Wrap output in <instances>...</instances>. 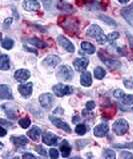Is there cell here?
<instances>
[{"mask_svg": "<svg viewBox=\"0 0 133 159\" xmlns=\"http://www.w3.org/2000/svg\"><path fill=\"white\" fill-rule=\"evenodd\" d=\"M87 35L96 39L99 43H104L107 41V37L104 35V33H103L102 29L98 26V25H95V24L91 25V26L87 29Z\"/></svg>", "mask_w": 133, "mask_h": 159, "instance_id": "1", "label": "cell"}, {"mask_svg": "<svg viewBox=\"0 0 133 159\" xmlns=\"http://www.w3.org/2000/svg\"><path fill=\"white\" fill-rule=\"evenodd\" d=\"M128 122L125 120V119H117V120L113 123L112 128H113V131H114L117 135H123L128 131Z\"/></svg>", "mask_w": 133, "mask_h": 159, "instance_id": "2", "label": "cell"}, {"mask_svg": "<svg viewBox=\"0 0 133 159\" xmlns=\"http://www.w3.org/2000/svg\"><path fill=\"white\" fill-rule=\"evenodd\" d=\"M56 76L58 78L64 80V81H71L73 78L72 69L69 66H67V65H63V66H61L58 69Z\"/></svg>", "mask_w": 133, "mask_h": 159, "instance_id": "3", "label": "cell"}, {"mask_svg": "<svg viewBox=\"0 0 133 159\" xmlns=\"http://www.w3.org/2000/svg\"><path fill=\"white\" fill-rule=\"evenodd\" d=\"M53 92L57 97H64L73 93V89L69 86H65L63 84H58L53 87Z\"/></svg>", "mask_w": 133, "mask_h": 159, "instance_id": "4", "label": "cell"}, {"mask_svg": "<svg viewBox=\"0 0 133 159\" xmlns=\"http://www.w3.org/2000/svg\"><path fill=\"white\" fill-rule=\"evenodd\" d=\"M39 102H40L41 106L44 108H50L52 107V103H53V97L51 96L50 93H43L39 98Z\"/></svg>", "mask_w": 133, "mask_h": 159, "instance_id": "5", "label": "cell"}, {"mask_svg": "<svg viewBox=\"0 0 133 159\" xmlns=\"http://www.w3.org/2000/svg\"><path fill=\"white\" fill-rule=\"evenodd\" d=\"M58 43L59 45L64 48L66 50V51H68L69 53H73L74 52V45H73L69 40L66 39L64 36H59L58 37Z\"/></svg>", "mask_w": 133, "mask_h": 159, "instance_id": "6", "label": "cell"}, {"mask_svg": "<svg viewBox=\"0 0 133 159\" xmlns=\"http://www.w3.org/2000/svg\"><path fill=\"white\" fill-rule=\"evenodd\" d=\"M23 8L27 11H37L40 9V4L37 0H24Z\"/></svg>", "mask_w": 133, "mask_h": 159, "instance_id": "7", "label": "cell"}, {"mask_svg": "<svg viewBox=\"0 0 133 159\" xmlns=\"http://www.w3.org/2000/svg\"><path fill=\"white\" fill-rule=\"evenodd\" d=\"M121 14L122 16L124 17V19L129 23L131 26H133V3L130 6L125 7L124 9L121 10Z\"/></svg>", "mask_w": 133, "mask_h": 159, "instance_id": "8", "label": "cell"}, {"mask_svg": "<svg viewBox=\"0 0 133 159\" xmlns=\"http://www.w3.org/2000/svg\"><path fill=\"white\" fill-rule=\"evenodd\" d=\"M60 58L58 56H55V55H50V56L46 57L45 59L43 60L42 64H44L45 66H48V67H55L57 65L60 63Z\"/></svg>", "mask_w": 133, "mask_h": 159, "instance_id": "9", "label": "cell"}, {"mask_svg": "<svg viewBox=\"0 0 133 159\" xmlns=\"http://www.w3.org/2000/svg\"><path fill=\"white\" fill-rule=\"evenodd\" d=\"M43 142L47 144V145H56L58 141V137L56 135H54L51 132H46L42 137Z\"/></svg>", "mask_w": 133, "mask_h": 159, "instance_id": "10", "label": "cell"}, {"mask_svg": "<svg viewBox=\"0 0 133 159\" xmlns=\"http://www.w3.org/2000/svg\"><path fill=\"white\" fill-rule=\"evenodd\" d=\"M50 121H51L56 127L61 128V129H63V130H65V131H67V132H70V131H71V129H70L69 125H68V124H67L66 122L62 121L61 119L56 118V117H53V116H50Z\"/></svg>", "mask_w": 133, "mask_h": 159, "instance_id": "11", "label": "cell"}, {"mask_svg": "<svg viewBox=\"0 0 133 159\" xmlns=\"http://www.w3.org/2000/svg\"><path fill=\"white\" fill-rule=\"evenodd\" d=\"M32 87H33L32 83H28V84H20V86L18 87V91L23 97L28 98L32 93Z\"/></svg>", "mask_w": 133, "mask_h": 159, "instance_id": "12", "label": "cell"}, {"mask_svg": "<svg viewBox=\"0 0 133 159\" xmlns=\"http://www.w3.org/2000/svg\"><path fill=\"white\" fill-rule=\"evenodd\" d=\"M0 98L1 99H12V93H11V89L6 84H1L0 86Z\"/></svg>", "mask_w": 133, "mask_h": 159, "instance_id": "13", "label": "cell"}, {"mask_svg": "<svg viewBox=\"0 0 133 159\" xmlns=\"http://www.w3.org/2000/svg\"><path fill=\"white\" fill-rule=\"evenodd\" d=\"M14 77H15L16 81H18V82H24V81H26V80L29 77H30V72H29L28 70H24V69L18 70V71L15 72Z\"/></svg>", "mask_w": 133, "mask_h": 159, "instance_id": "14", "label": "cell"}, {"mask_svg": "<svg viewBox=\"0 0 133 159\" xmlns=\"http://www.w3.org/2000/svg\"><path fill=\"white\" fill-rule=\"evenodd\" d=\"M108 130H109V127L106 123H100L94 128V134L98 137H102L108 132Z\"/></svg>", "mask_w": 133, "mask_h": 159, "instance_id": "15", "label": "cell"}, {"mask_svg": "<svg viewBox=\"0 0 133 159\" xmlns=\"http://www.w3.org/2000/svg\"><path fill=\"white\" fill-rule=\"evenodd\" d=\"M88 63H89L88 59H86V58H78L74 61V67H75V69L77 70L78 72H81L84 69H86V67L88 66Z\"/></svg>", "mask_w": 133, "mask_h": 159, "instance_id": "16", "label": "cell"}, {"mask_svg": "<svg viewBox=\"0 0 133 159\" xmlns=\"http://www.w3.org/2000/svg\"><path fill=\"white\" fill-rule=\"evenodd\" d=\"M80 83L82 86L84 87H89L92 84V78H91V74L89 72H83L81 75V79H80Z\"/></svg>", "mask_w": 133, "mask_h": 159, "instance_id": "17", "label": "cell"}, {"mask_svg": "<svg viewBox=\"0 0 133 159\" xmlns=\"http://www.w3.org/2000/svg\"><path fill=\"white\" fill-rule=\"evenodd\" d=\"M100 58L103 60V62L106 64V66H108L110 69L115 70V69H118V68L121 67V63L119 61H117V60H114V59H104V58H102V57H100Z\"/></svg>", "mask_w": 133, "mask_h": 159, "instance_id": "18", "label": "cell"}, {"mask_svg": "<svg viewBox=\"0 0 133 159\" xmlns=\"http://www.w3.org/2000/svg\"><path fill=\"white\" fill-rule=\"evenodd\" d=\"M40 134H41V129L37 126H33L30 130L28 131L27 135L30 137L32 140H37L39 136H40Z\"/></svg>", "mask_w": 133, "mask_h": 159, "instance_id": "19", "label": "cell"}, {"mask_svg": "<svg viewBox=\"0 0 133 159\" xmlns=\"http://www.w3.org/2000/svg\"><path fill=\"white\" fill-rule=\"evenodd\" d=\"M11 140L14 144H16V145L18 146H24V145H26V144L28 143V139L25 137V136H17V137H12L11 138Z\"/></svg>", "mask_w": 133, "mask_h": 159, "instance_id": "20", "label": "cell"}, {"mask_svg": "<svg viewBox=\"0 0 133 159\" xmlns=\"http://www.w3.org/2000/svg\"><path fill=\"white\" fill-rule=\"evenodd\" d=\"M81 49L84 51L85 53L87 54H93V53H95V48L94 46L89 43V42H82L81 44Z\"/></svg>", "mask_w": 133, "mask_h": 159, "instance_id": "21", "label": "cell"}, {"mask_svg": "<svg viewBox=\"0 0 133 159\" xmlns=\"http://www.w3.org/2000/svg\"><path fill=\"white\" fill-rule=\"evenodd\" d=\"M27 42H28L29 44L33 45V46L37 47V48H45V47L47 46L46 43H44V42L42 41V40L37 39V38H31V39L27 40Z\"/></svg>", "mask_w": 133, "mask_h": 159, "instance_id": "22", "label": "cell"}, {"mask_svg": "<svg viewBox=\"0 0 133 159\" xmlns=\"http://www.w3.org/2000/svg\"><path fill=\"white\" fill-rule=\"evenodd\" d=\"M10 68V65H9V58L6 55H2L1 60H0V69L2 71H6Z\"/></svg>", "mask_w": 133, "mask_h": 159, "instance_id": "23", "label": "cell"}, {"mask_svg": "<svg viewBox=\"0 0 133 159\" xmlns=\"http://www.w3.org/2000/svg\"><path fill=\"white\" fill-rule=\"evenodd\" d=\"M60 150L62 152V156L63 157H68V156H69L70 151H71V148H70L69 144H68V142L66 140L62 142L61 146H60Z\"/></svg>", "mask_w": 133, "mask_h": 159, "instance_id": "24", "label": "cell"}, {"mask_svg": "<svg viewBox=\"0 0 133 159\" xmlns=\"http://www.w3.org/2000/svg\"><path fill=\"white\" fill-rule=\"evenodd\" d=\"M13 45H14V42L10 38H4L1 42V46L6 50H10L13 47Z\"/></svg>", "mask_w": 133, "mask_h": 159, "instance_id": "25", "label": "cell"}, {"mask_svg": "<svg viewBox=\"0 0 133 159\" xmlns=\"http://www.w3.org/2000/svg\"><path fill=\"white\" fill-rule=\"evenodd\" d=\"M94 76H95L96 79L101 80V79L104 78V76H105V71L101 67H97L94 70Z\"/></svg>", "mask_w": 133, "mask_h": 159, "instance_id": "26", "label": "cell"}, {"mask_svg": "<svg viewBox=\"0 0 133 159\" xmlns=\"http://www.w3.org/2000/svg\"><path fill=\"white\" fill-rule=\"evenodd\" d=\"M99 18L102 20L103 22H105L106 24L108 25H110V26H116V22L114 21L113 19H111L110 17H108V16H105V15H100Z\"/></svg>", "mask_w": 133, "mask_h": 159, "instance_id": "27", "label": "cell"}, {"mask_svg": "<svg viewBox=\"0 0 133 159\" xmlns=\"http://www.w3.org/2000/svg\"><path fill=\"white\" fill-rule=\"evenodd\" d=\"M122 102L127 106H131L133 104V94H127V96H123Z\"/></svg>", "mask_w": 133, "mask_h": 159, "instance_id": "28", "label": "cell"}, {"mask_svg": "<svg viewBox=\"0 0 133 159\" xmlns=\"http://www.w3.org/2000/svg\"><path fill=\"white\" fill-rule=\"evenodd\" d=\"M75 131L77 134H79V135H83V134H85V132L87 131V127L84 124H78L75 128Z\"/></svg>", "mask_w": 133, "mask_h": 159, "instance_id": "29", "label": "cell"}, {"mask_svg": "<svg viewBox=\"0 0 133 159\" xmlns=\"http://www.w3.org/2000/svg\"><path fill=\"white\" fill-rule=\"evenodd\" d=\"M30 123H31V121H30V119H29V117H24V118H21L20 120H19V124H20V126L23 128L29 127Z\"/></svg>", "mask_w": 133, "mask_h": 159, "instance_id": "30", "label": "cell"}, {"mask_svg": "<svg viewBox=\"0 0 133 159\" xmlns=\"http://www.w3.org/2000/svg\"><path fill=\"white\" fill-rule=\"evenodd\" d=\"M118 37H119V33L118 32H112L107 36V40L108 41H114Z\"/></svg>", "mask_w": 133, "mask_h": 159, "instance_id": "31", "label": "cell"}, {"mask_svg": "<svg viewBox=\"0 0 133 159\" xmlns=\"http://www.w3.org/2000/svg\"><path fill=\"white\" fill-rule=\"evenodd\" d=\"M104 157L105 158H109V159H112V158H115V153L114 151H112V150H106L105 153H104Z\"/></svg>", "mask_w": 133, "mask_h": 159, "instance_id": "32", "label": "cell"}, {"mask_svg": "<svg viewBox=\"0 0 133 159\" xmlns=\"http://www.w3.org/2000/svg\"><path fill=\"white\" fill-rule=\"evenodd\" d=\"M49 154H50V157L51 158H57L58 156H59V154H58V151L56 150V149H54V148H52V149H50L49 150Z\"/></svg>", "mask_w": 133, "mask_h": 159, "instance_id": "33", "label": "cell"}, {"mask_svg": "<svg viewBox=\"0 0 133 159\" xmlns=\"http://www.w3.org/2000/svg\"><path fill=\"white\" fill-rule=\"evenodd\" d=\"M44 7H45L46 9H49L51 6V3H52V0H41Z\"/></svg>", "mask_w": 133, "mask_h": 159, "instance_id": "34", "label": "cell"}, {"mask_svg": "<svg viewBox=\"0 0 133 159\" xmlns=\"http://www.w3.org/2000/svg\"><path fill=\"white\" fill-rule=\"evenodd\" d=\"M36 150H37V152L39 153V154H41V155H44V156H45L46 155V150H45V149H44L42 146H37L36 147Z\"/></svg>", "mask_w": 133, "mask_h": 159, "instance_id": "35", "label": "cell"}, {"mask_svg": "<svg viewBox=\"0 0 133 159\" xmlns=\"http://www.w3.org/2000/svg\"><path fill=\"white\" fill-rule=\"evenodd\" d=\"M123 96H124V93H123V91H121V89H116V91L114 92V97L115 98H123Z\"/></svg>", "mask_w": 133, "mask_h": 159, "instance_id": "36", "label": "cell"}, {"mask_svg": "<svg viewBox=\"0 0 133 159\" xmlns=\"http://www.w3.org/2000/svg\"><path fill=\"white\" fill-rule=\"evenodd\" d=\"M114 147L116 148H133V142L130 144H124V145H119V144H116L114 145Z\"/></svg>", "mask_w": 133, "mask_h": 159, "instance_id": "37", "label": "cell"}, {"mask_svg": "<svg viewBox=\"0 0 133 159\" xmlns=\"http://www.w3.org/2000/svg\"><path fill=\"white\" fill-rule=\"evenodd\" d=\"M95 107V102H88L86 103V108L88 109V111H91V109H93Z\"/></svg>", "mask_w": 133, "mask_h": 159, "instance_id": "38", "label": "cell"}, {"mask_svg": "<svg viewBox=\"0 0 133 159\" xmlns=\"http://www.w3.org/2000/svg\"><path fill=\"white\" fill-rule=\"evenodd\" d=\"M122 158H133V155L131 153H129V152H127V151H123L122 153H121V155H120Z\"/></svg>", "mask_w": 133, "mask_h": 159, "instance_id": "39", "label": "cell"}, {"mask_svg": "<svg viewBox=\"0 0 133 159\" xmlns=\"http://www.w3.org/2000/svg\"><path fill=\"white\" fill-rule=\"evenodd\" d=\"M76 2L79 5H82V4H85V3L92 2V0H76Z\"/></svg>", "mask_w": 133, "mask_h": 159, "instance_id": "40", "label": "cell"}, {"mask_svg": "<svg viewBox=\"0 0 133 159\" xmlns=\"http://www.w3.org/2000/svg\"><path fill=\"white\" fill-rule=\"evenodd\" d=\"M11 22H12V18H8V19H6V20H5V22H4V26H5V27L9 26Z\"/></svg>", "mask_w": 133, "mask_h": 159, "instance_id": "41", "label": "cell"}, {"mask_svg": "<svg viewBox=\"0 0 133 159\" xmlns=\"http://www.w3.org/2000/svg\"><path fill=\"white\" fill-rule=\"evenodd\" d=\"M124 84H125V86H126V87H129L130 89H133V84H132L129 81L127 82L126 80H125V81H124Z\"/></svg>", "mask_w": 133, "mask_h": 159, "instance_id": "42", "label": "cell"}, {"mask_svg": "<svg viewBox=\"0 0 133 159\" xmlns=\"http://www.w3.org/2000/svg\"><path fill=\"white\" fill-rule=\"evenodd\" d=\"M23 158H35V156L32 155V154H24L23 155Z\"/></svg>", "mask_w": 133, "mask_h": 159, "instance_id": "43", "label": "cell"}, {"mask_svg": "<svg viewBox=\"0 0 133 159\" xmlns=\"http://www.w3.org/2000/svg\"><path fill=\"white\" fill-rule=\"evenodd\" d=\"M0 129H1V136H5L6 130L4 129V126H1V127H0Z\"/></svg>", "mask_w": 133, "mask_h": 159, "instance_id": "44", "label": "cell"}, {"mask_svg": "<svg viewBox=\"0 0 133 159\" xmlns=\"http://www.w3.org/2000/svg\"><path fill=\"white\" fill-rule=\"evenodd\" d=\"M1 123H2V125H4V124H7V125H11L10 122H5V120H4V119H1Z\"/></svg>", "mask_w": 133, "mask_h": 159, "instance_id": "45", "label": "cell"}, {"mask_svg": "<svg viewBox=\"0 0 133 159\" xmlns=\"http://www.w3.org/2000/svg\"><path fill=\"white\" fill-rule=\"evenodd\" d=\"M128 1H129V0H119V2L122 3V4H125V3H127Z\"/></svg>", "mask_w": 133, "mask_h": 159, "instance_id": "46", "label": "cell"}]
</instances>
